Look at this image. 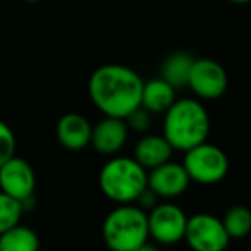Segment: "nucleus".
<instances>
[{
    "instance_id": "f257e3e1",
    "label": "nucleus",
    "mask_w": 251,
    "mask_h": 251,
    "mask_svg": "<svg viewBox=\"0 0 251 251\" xmlns=\"http://www.w3.org/2000/svg\"><path fill=\"white\" fill-rule=\"evenodd\" d=\"M144 80L133 69L120 63L101 65L91 74L87 93L104 116L125 118L140 106Z\"/></svg>"
},
{
    "instance_id": "f03ea898",
    "label": "nucleus",
    "mask_w": 251,
    "mask_h": 251,
    "mask_svg": "<svg viewBox=\"0 0 251 251\" xmlns=\"http://www.w3.org/2000/svg\"><path fill=\"white\" fill-rule=\"evenodd\" d=\"M162 115V135L175 151L185 152L207 140L210 116L200 100L176 98Z\"/></svg>"
},
{
    "instance_id": "7ed1b4c3",
    "label": "nucleus",
    "mask_w": 251,
    "mask_h": 251,
    "mask_svg": "<svg viewBox=\"0 0 251 251\" xmlns=\"http://www.w3.org/2000/svg\"><path fill=\"white\" fill-rule=\"evenodd\" d=\"M102 241L109 251H133L149 241L147 212L135 203H120L102 221Z\"/></svg>"
},
{
    "instance_id": "20e7f679",
    "label": "nucleus",
    "mask_w": 251,
    "mask_h": 251,
    "mask_svg": "<svg viewBox=\"0 0 251 251\" xmlns=\"http://www.w3.org/2000/svg\"><path fill=\"white\" fill-rule=\"evenodd\" d=\"M98 183L102 195L120 203H135L139 195L147 188V169L133 157L116 155L101 168Z\"/></svg>"
},
{
    "instance_id": "39448f33",
    "label": "nucleus",
    "mask_w": 251,
    "mask_h": 251,
    "mask_svg": "<svg viewBox=\"0 0 251 251\" xmlns=\"http://www.w3.org/2000/svg\"><path fill=\"white\" fill-rule=\"evenodd\" d=\"M183 168L186 169L190 179L200 185H215L221 183L229 173L227 154L219 146L205 142L185 151Z\"/></svg>"
},
{
    "instance_id": "423d86ee",
    "label": "nucleus",
    "mask_w": 251,
    "mask_h": 251,
    "mask_svg": "<svg viewBox=\"0 0 251 251\" xmlns=\"http://www.w3.org/2000/svg\"><path fill=\"white\" fill-rule=\"evenodd\" d=\"M186 222L188 215L185 214V210L171 201H159L147 212L149 238L162 246L178 245L179 241H183Z\"/></svg>"
},
{
    "instance_id": "0eeeda50",
    "label": "nucleus",
    "mask_w": 251,
    "mask_h": 251,
    "mask_svg": "<svg viewBox=\"0 0 251 251\" xmlns=\"http://www.w3.org/2000/svg\"><path fill=\"white\" fill-rule=\"evenodd\" d=\"M183 239L193 251H226L231 243L221 219L207 212L188 217Z\"/></svg>"
},
{
    "instance_id": "6e6552de",
    "label": "nucleus",
    "mask_w": 251,
    "mask_h": 251,
    "mask_svg": "<svg viewBox=\"0 0 251 251\" xmlns=\"http://www.w3.org/2000/svg\"><path fill=\"white\" fill-rule=\"evenodd\" d=\"M36 173L26 159L12 155L0 166V192L23 203L24 210L34 201Z\"/></svg>"
},
{
    "instance_id": "1a4fd4ad",
    "label": "nucleus",
    "mask_w": 251,
    "mask_h": 251,
    "mask_svg": "<svg viewBox=\"0 0 251 251\" xmlns=\"http://www.w3.org/2000/svg\"><path fill=\"white\" fill-rule=\"evenodd\" d=\"M229 79L226 69L212 58H195L190 70L188 86L197 100L212 101L224 96Z\"/></svg>"
},
{
    "instance_id": "9d476101",
    "label": "nucleus",
    "mask_w": 251,
    "mask_h": 251,
    "mask_svg": "<svg viewBox=\"0 0 251 251\" xmlns=\"http://www.w3.org/2000/svg\"><path fill=\"white\" fill-rule=\"evenodd\" d=\"M190 179L186 169L179 162H168L147 171V186L159 199H176L190 188Z\"/></svg>"
},
{
    "instance_id": "9b49d317",
    "label": "nucleus",
    "mask_w": 251,
    "mask_h": 251,
    "mask_svg": "<svg viewBox=\"0 0 251 251\" xmlns=\"http://www.w3.org/2000/svg\"><path fill=\"white\" fill-rule=\"evenodd\" d=\"M128 132L130 130L123 118L104 116L96 125H93L89 146H93V149L102 155H115L125 147Z\"/></svg>"
},
{
    "instance_id": "f8f14e48",
    "label": "nucleus",
    "mask_w": 251,
    "mask_h": 251,
    "mask_svg": "<svg viewBox=\"0 0 251 251\" xmlns=\"http://www.w3.org/2000/svg\"><path fill=\"white\" fill-rule=\"evenodd\" d=\"M93 125L80 113H65L56 123V140L67 151H82L91 144Z\"/></svg>"
},
{
    "instance_id": "ddd939ff",
    "label": "nucleus",
    "mask_w": 251,
    "mask_h": 251,
    "mask_svg": "<svg viewBox=\"0 0 251 251\" xmlns=\"http://www.w3.org/2000/svg\"><path fill=\"white\" fill-rule=\"evenodd\" d=\"M173 151L175 149L169 146V142L164 139V135L149 133V135H144L135 144V147H133V159L142 168H146L149 171L152 168H157V166L168 162L173 155Z\"/></svg>"
},
{
    "instance_id": "4468645a",
    "label": "nucleus",
    "mask_w": 251,
    "mask_h": 251,
    "mask_svg": "<svg viewBox=\"0 0 251 251\" xmlns=\"http://www.w3.org/2000/svg\"><path fill=\"white\" fill-rule=\"evenodd\" d=\"M176 101V89L168 84L161 77H155L142 86V98H140V106L147 109L152 115L164 113L173 102Z\"/></svg>"
},
{
    "instance_id": "2eb2a0df",
    "label": "nucleus",
    "mask_w": 251,
    "mask_h": 251,
    "mask_svg": "<svg viewBox=\"0 0 251 251\" xmlns=\"http://www.w3.org/2000/svg\"><path fill=\"white\" fill-rule=\"evenodd\" d=\"M195 62L190 53L186 51H173L164 58L161 65V79L171 84L176 91L188 86V77L192 65Z\"/></svg>"
},
{
    "instance_id": "dca6fc26",
    "label": "nucleus",
    "mask_w": 251,
    "mask_h": 251,
    "mask_svg": "<svg viewBox=\"0 0 251 251\" xmlns=\"http://www.w3.org/2000/svg\"><path fill=\"white\" fill-rule=\"evenodd\" d=\"M40 236L19 222L0 234V251H40Z\"/></svg>"
},
{
    "instance_id": "f3484780",
    "label": "nucleus",
    "mask_w": 251,
    "mask_h": 251,
    "mask_svg": "<svg viewBox=\"0 0 251 251\" xmlns=\"http://www.w3.org/2000/svg\"><path fill=\"white\" fill-rule=\"evenodd\" d=\"M221 221L231 239H243L251 232V210L246 205L229 207Z\"/></svg>"
},
{
    "instance_id": "a211bd4d",
    "label": "nucleus",
    "mask_w": 251,
    "mask_h": 251,
    "mask_svg": "<svg viewBox=\"0 0 251 251\" xmlns=\"http://www.w3.org/2000/svg\"><path fill=\"white\" fill-rule=\"evenodd\" d=\"M24 207L19 200L12 199L7 193L0 192V234L21 222Z\"/></svg>"
},
{
    "instance_id": "6ab92c4d",
    "label": "nucleus",
    "mask_w": 251,
    "mask_h": 251,
    "mask_svg": "<svg viewBox=\"0 0 251 251\" xmlns=\"http://www.w3.org/2000/svg\"><path fill=\"white\" fill-rule=\"evenodd\" d=\"M123 120H125L128 130L137 132V133H144V132H147L152 125V113L147 111L144 106H139V108H135L132 113H128Z\"/></svg>"
},
{
    "instance_id": "aec40b11",
    "label": "nucleus",
    "mask_w": 251,
    "mask_h": 251,
    "mask_svg": "<svg viewBox=\"0 0 251 251\" xmlns=\"http://www.w3.org/2000/svg\"><path fill=\"white\" fill-rule=\"evenodd\" d=\"M16 147H17L16 133L12 132V128L5 122L0 120V166L7 159L16 155Z\"/></svg>"
},
{
    "instance_id": "412c9836",
    "label": "nucleus",
    "mask_w": 251,
    "mask_h": 251,
    "mask_svg": "<svg viewBox=\"0 0 251 251\" xmlns=\"http://www.w3.org/2000/svg\"><path fill=\"white\" fill-rule=\"evenodd\" d=\"M135 203L139 205L140 208H142V210H151V208H154L155 205L159 203V197L155 195L154 192H152V190L149 188V186H147L146 190H144L142 193H140L139 195V199L135 200Z\"/></svg>"
},
{
    "instance_id": "4be33fe9",
    "label": "nucleus",
    "mask_w": 251,
    "mask_h": 251,
    "mask_svg": "<svg viewBox=\"0 0 251 251\" xmlns=\"http://www.w3.org/2000/svg\"><path fill=\"white\" fill-rule=\"evenodd\" d=\"M133 251H161L159 250V246H155V245H151L149 241L147 243H144V245H140L137 250H133Z\"/></svg>"
},
{
    "instance_id": "5701e85b",
    "label": "nucleus",
    "mask_w": 251,
    "mask_h": 251,
    "mask_svg": "<svg viewBox=\"0 0 251 251\" xmlns=\"http://www.w3.org/2000/svg\"><path fill=\"white\" fill-rule=\"evenodd\" d=\"M231 3H236V5H245V3H250L251 0H227Z\"/></svg>"
},
{
    "instance_id": "b1692460",
    "label": "nucleus",
    "mask_w": 251,
    "mask_h": 251,
    "mask_svg": "<svg viewBox=\"0 0 251 251\" xmlns=\"http://www.w3.org/2000/svg\"><path fill=\"white\" fill-rule=\"evenodd\" d=\"M21 2H24V3H38L40 0H21Z\"/></svg>"
}]
</instances>
